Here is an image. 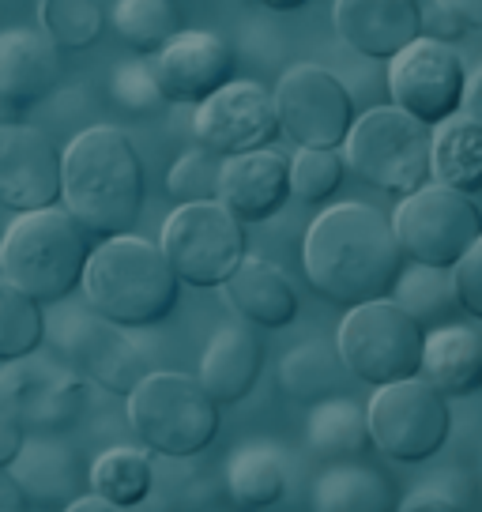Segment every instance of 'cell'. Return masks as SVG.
<instances>
[{
  "label": "cell",
  "instance_id": "obj_25",
  "mask_svg": "<svg viewBox=\"0 0 482 512\" xmlns=\"http://www.w3.org/2000/svg\"><path fill=\"white\" fill-rule=\"evenodd\" d=\"M347 377H351V369L343 362L339 343H332V339H306L302 347L287 351L279 362V384L290 400L298 403L336 400V392H343Z\"/></svg>",
  "mask_w": 482,
  "mask_h": 512
},
{
  "label": "cell",
  "instance_id": "obj_3",
  "mask_svg": "<svg viewBox=\"0 0 482 512\" xmlns=\"http://www.w3.org/2000/svg\"><path fill=\"white\" fill-rule=\"evenodd\" d=\"M83 298L98 317L121 328H151L174 313L181 298V275L155 241L136 234L106 238L87 264Z\"/></svg>",
  "mask_w": 482,
  "mask_h": 512
},
{
  "label": "cell",
  "instance_id": "obj_17",
  "mask_svg": "<svg viewBox=\"0 0 482 512\" xmlns=\"http://www.w3.org/2000/svg\"><path fill=\"white\" fill-rule=\"evenodd\" d=\"M234 49L211 31H185L151 61L162 102L204 106L211 95L234 83Z\"/></svg>",
  "mask_w": 482,
  "mask_h": 512
},
{
  "label": "cell",
  "instance_id": "obj_19",
  "mask_svg": "<svg viewBox=\"0 0 482 512\" xmlns=\"http://www.w3.org/2000/svg\"><path fill=\"white\" fill-rule=\"evenodd\" d=\"M65 64L49 34L4 31L0 34V117L16 125L19 113L38 106L61 87Z\"/></svg>",
  "mask_w": 482,
  "mask_h": 512
},
{
  "label": "cell",
  "instance_id": "obj_36",
  "mask_svg": "<svg viewBox=\"0 0 482 512\" xmlns=\"http://www.w3.org/2000/svg\"><path fill=\"white\" fill-rule=\"evenodd\" d=\"M392 298H396L403 309H411L426 328H430V324H434V328L449 324V309L460 305L456 302V287H452V272L445 275V272H437V268H422V264H418V272L403 275Z\"/></svg>",
  "mask_w": 482,
  "mask_h": 512
},
{
  "label": "cell",
  "instance_id": "obj_13",
  "mask_svg": "<svg viewBox=\"0 0 482 512\" xmlns=\"http://www.w3.org/2000/svg\"><path fill=\"white\" fill-rule=\"evenodd\" d=\"M283 132L298 147H347L358 113L339 76L321 64H298L275 87Z\"/></svg>",
  "mask_w": 482,
  "mask_h": 512
},
{
  "label": "cell",
  "instance_id": "obj_26",
  "mask_svg": "<svg viewBox=\"0 0 482 512\" xmlns=\"http://www.w3.org/2000/svg\"><path fill=\"white\" fill-rule=\"evenodd\" d=\"M313 512H400V505L381 471L366 464H339L317 479Z\"/></svg>",
  "mask_w": 482,
  "mask_h": 512
},
{
  "label": "cell",
  "instance_id": "obj_23",
  "mask_svg": "<svg viewBox=\"0 0 482 512\" xmlns=\"http://www.w3.org/2000/svg\"><path fill=\"white\" fill-rule=\"evenodd\" d=\"M8 471L38 505H72L83 497V490H91V471L80 464V456L49 437L27 441L23 456Z\"/></svg>",
  "mask_w": 482,
  "mask_h": 512
},
{
  "label": "cell",
  "instance_id": "obj_30",
  "mask_svg": "<svg viewBox=\"0 0 482 512\" xmlns=\"http://www.w3.org/2000/svg\"><path fill=\"white\" fill-rule=\"evenodd\" d=\"M155 490V460L140 448H110L91 464V494L106 497L121 509L147 505Z\"/></svg>",
  "mask_w": 482,
  "mask_h": 512
},
{
  "label": "cell",
  "instance_id": "obj_12",
  "mask_svg": "<svg viewBox=\"0 0 482 512\" xmlns=\"http://www.w3.org/2000/svg\"><path fill=\"white\" fill-rule=\"evenodd\" d=\"M467 68L464 57L441 38H418L403 49L396 61H388V95L411 117L441 128L456 121L467 102Z\"/></svg>",
  "mask_w": 482,
  "mask_h": 512
},
{
  "label": "cell",
  "instance_id": "obj_27",
  "mask_svg": "<svg viewBox=\"0 0 482 512\" xmlns=\"http://www.w3.org/2000/svg\"><path fill=\"white\" fill-rule=\"evenodd\" d=\"M113 31L132 53L159 57L162 49L185 34V19L174 0H117Z\"/></svg>",
  "mask_w": 482,
  "mask_h": 512
},
{
  "label": "cell",
  "instance_id": "obj_1",
  "mask_svg": "<svg viewBox=\"0 0 482 512\" xmlns=\"http://www.w3.org/2000/svg\"><path fill=\"white\" fill-rule=\"evenodd\" d=\"M302 260L309 287L347 309L385 302L407 275V253L396 234V219L358 200L332 204L313 219Z\"/></svg>",
  "mask_w": 482,
  "mask_h": 512
},
{
  "label": "cell",
  "instance_id": "obj_24",
  "mask_svg": "<svg viewBox=\"0 0 482 512\" xmlns=\"http://www.w3.org/2000/svg\"><path fill=\"white\" fill-rule=\"evenodd\" d=\"M422 377L441 388L449 400L482 392V332L467 324H441L426 339Z\"/></svg>",
  "mask_w": 482,
  "mask_h": 512
},
{
  "label": "cell",
  "instance_id": "obj_41",
  "mask_svg": "<svg viewBox=\"0 0 482 512\" xmlns=\"http://www.w3.org/2000/svg\"><path fill=\"white\" fill-rule=\"evenodd\" d=\"M400 512H464L452 497L437 494V490H418V494L403 497Z\"/></svg>",
  "mask_w": 482,
  "mask_h": 512
},
{
  "label": "cell",
  "instance_id": "obj_7",
  "mask_svg": "<svg viewBox=\"0 0 482 512\" xmlns=\"http://www.w3.org/2000/svg\"><path fill=\"white\" fill-rule=\"evenodd\" d=\"M426 339H430V328L396 298L392 302L385 298V302L354 305L339 324L336 343L354 381L388 388V384L422 377Z\"/></svg>",
  "mask_w": 482,
  "mask_h": 512
},
{
  "label": "cell",
  "instance_id": "obj_39",
  "mask_svg": "<svg viewBox=\"0 0 482 512\" xmlns=\"http://www.w3.org/2000/svg\"><path fill=\"white\" fill-rule=\"evenodd\" d=\"M452 287H456V302L467 317L482 320V241L452 268Z\"/></svg>",
  "mask_w": 482,
  "mask_h": 512
},
{
  "label": "cell",
  "instance_id": "obj_11",
  "mask_svg": "<svg viewBox=\"0 0 482 512\" xmlns=\"http://www.w3.org/2000/svg\"><path fill=\"white\" fill-rule=\"evenodd\" d=\"M53 343L68 366L80 369L87 381L106 388L110 396H132L151 377L144 347L121 324L98 317L91 305L65 309L53 324Z\"/></svg>",
  "mask_w": 482,
  "mask_h": 512
},
{
  "label": "cell",
  "instance_id": "obj_38",
  "mask_svg": "<svg viewBox=\"0 0 482 512\" xmlns=\"http://www.w3.org/2000/svg\"><path fill=\"white\" fill-rule=\"evenodd\" d=\"M113 98L129 110H147L159 95V83H155V72L144 68V64H129V68H117L113 72Z\"/></svg>",
  "mask_w": 482,
  "mask_h": 512
},
{
  "label": "cell",
  "instance_id": "obj_2",
  "mask_svg": "<svg viewBox=\"0 0 482 512\" xmlns=\"http://www.w3.org/2000/svg\"><path fill=\"white\" fill-rule=\"evenodd\" d=\"M147 196L144 159L129 132L98 125L68 144L65 208L95 238H125L140 223Z\"/></svg>",
  "mask_w": 482,
  "mask_h": 512
},
{
  "label": "cell",
  "instance_id": "obj_34",
  "mask_svg": "<svg viewBox=\"0 0 482 512\" xmlns=\"http://www.w3.org/2000/svg\"><path fill=\"white\" fill-rule=\"evenodd\" d=\"M42 31L61 53H83L106 31V12L98 0H42Z\"/></svg>",
  "mask_w": 482,
  "mask_h": 512
},
{
  "label": "cell",
  "instance_id": "obj_15",
  "mask_svg": "<svg viewBox=\"0 0 482 512\" xmlns=\"http://www.w3.org/2000/svg\"><path fill=\"white\" fill-rule=\"evenodd\" d=\"M68 151L34 125H0V204L19 211L57 208L65 196Z\"/></svg>",
  "mask_w": 482,
  "mask_h": 512
},
{
  "label": "cell",
  "instance_id": "obj_10",
  "mask_svg": "<svg viewBox=\"0 0 482 512\" xmlns=\"http://www.w3.org/2000/svg\"><path fill=\"white\" fill-rule=\"evenodd\" d=\"M366 411H370L373 445L396 464H426L449 445V396L426 377L377 388Z\"/></svg>",
  "mask_w": 482,
  "mask_h": 512
},
{
  "label": "cell",
  "instance_id": "obj_9",
  "mask_svg": "<svg viewBox=\"0 0 482 512\" xmlns=\"http://www.w3.org/2000/svg\"><path fill=\"white\" fill-rule=\"evenodd\" d=\"M392 219L407 260L437 272H452L482 241V211L467 200V192L449 185H426L403 196Z\"/></svg>",
  "mask_w": 482,
  "mask_h": 512
},
{
  "label": "cell",
  "instance_id": "obj_32",
  "mask_svg": "<svg viewBox=\"0 0 482 512\" xmlns=\"http://www.w3.org/2000/svg\"><path fill=\"white\" fill-rule=\"evenodd\" d=\"M226 486L241 509H272L287 490V475L272 448H241L230 460Z\"/></svg>",
  "mask_w": 482,
  "mask_h": 512
},
{
  "label": "cell",
  "instance_id": "obj_46",
  "mask_svg": "<svg viewBox=\"0 0 482 512\" xmlns=\"http://www.w3.org/2000/svg\"><path fill=\"white\" fill-rule=\"evenodd\" d=\"M260 8H268V12H298V8H306L309 0H257Z\"/></svg>",
  "mask_w": 482,
  "mask_h": 512
},
{
  "label": "cell",
  "instance_id": "obj_8",
  "mask_svg": "<svg viewBox=\"0 0 482 512\" xmlns=\"http://www.w3.org/2000/svg\"><path fill=\"white\" fill-rule=\"evenodd\" d=\"M162 249L170 256L181 283L196 290L226 287L230 275L249 260L245 223L223 200L181 204L162 226Z\"/></svg>",
  "mask_w": 482,
  "mask_h": 512
},
{
  "label": "cell",
  "instance_id": "obj_43",
  "mask_svg": "<svg viewBox=\"0 0 482 512\" xmlns=\"http://www.w3.org/2000/svg\"><path fill=\"white\" fill-rule=\"evenodd\" d=\"M456 23L464 27H482V0H437Z\"/></svg>",
  "mask_w": 482,
  "mask_h": 512
},
{
  "label": "cell",
  "instance_id": "obj_6",
  "mask_svg": "<svg viewBox=\"0 0 482 512\" xmlns=\"http://www.w3.org/2000/svg\"><path fill=\"white\" fill-rule=\"evenodd\" d=\"M129 426L147 452L189 460L215 445L223 418L200 377L151 373L129 396Z\"/></svg>",
  "mask_w": 482,
  "mask_h": 512
},
{
  "label": "cell",
  "instance_id": "obj_44",
  "mask_svg": "<svg viewBox=\"0 0 482 512\" xmlns=\"http://www.w3.org/2000/svg\"><path fill=\"white\" fill-rule=\"evenodd\" d=\"M65 512H129V509H121V505H113V501H106V497L98 494H83L80 501L65 505Z\"/></svg>",
  "mask_w": 482,
  "mask_h": 512
},
{
  "label": "cell",
  "instance_id": "obj_45",
  "mask_svg": "<svg viewBox=\"0 0 482 512\" xmlns=\"http://www.w3.org/2000/svg\"><path fill=\"white\" fill-rule=\"evenodd\" d=\"M464 113L471 117V121H479V125H482V68L475 72V80H471V87H467Z\"/></svg>",
  "mask_w": 482,
  "mask_h": 512
},
{
  "label": "cell",
  "instance_id": "obj_18",
  "mask_svg": "<svg viewBox=\"0 0 482 512\" xmlns=\"http://www.w3.org/2000/svg\"><path fill=\"white\" fill-rule=\"evenodd\" d=\"M336 31L358 57L396 61L403 49L426 38L418 0H336Z\"/></svg>",
  "mask_w": 482,
  "mask_h": 512
},
{
  "label": "cell",
  "instance_id": "obj_16",
  "mask_svg": "<svg viewBox=\"0 0 482 512\" xmlns=\"http://www.w3.org/2000/svg\"><path fill=\"white\" fill-rule=\"evenodd\" d=\"M0 407L34 433H57L87 411V384L46 362H8L0 373Z\"/></svg>",
  "mask_w": 482,
  "mask_h": 512
},
{
  "label": "cell",
  "instance_id": "obj_4",
  "mask_svg": "<svg viewBox=\"0 0 482 512\" xmlns=\"http://www.w3.org/2000/svg\"><path fill=\"white\" fill-rule=\"evenodd\" d=\"M91 256V230L68 208L27 211L0 241V283L42 305H61L83 287Z\"/></svg>",
  "mask_w": 482,
  "mask_h": 512
},
{
  "label": "cell",
  "instance_id": "obj_28",
  "mask_svg": "<svg viewBox=\"0 0 482 512\" xmlns=\"http://www.w3.org/2000/svg\"><path fill=\"white\" fill-rule=\"evenodd\" d=\"M434 181L456 192H482V125L456 117L437 128L434 140Z\"/></svg>",
  "mask_w": 482,
  "mask_h": 512
},
{
  "label": "cell",
  "instance_id": "obj_22",
  "mask_svg": "<svg viewBox=\"0 0 482 512\" xmlns=\"http://www.w3.org/2000/svg\"><path fill=\"white\" fill-rule=\"evenodd\" d=\"M264 369V343L249 328H219L200 358V384L219 407H234L253 388Z\"/></svg>",
  "mask_w": 482,
  "mask_h": 512
},
{
  "label": "cell",
  "instance_id": "obj_35",
  "mask_svg": "<svg viewBox=\"0 0 482 512\" xmlns=\"http://www.w3.org/2000/svg\"><path fill=\"white\" fill-rule=\"evenodd\" d=\"M223 162L226 159H219L208 147L185 151L166 174L170 200L177 208L181 204H211V200H219V192H223Z\"/></svg>",
  "mask_w": 482,
  "mask_h": 512
},
{
  "label": "cell",
  "instance_id": "obj_37",
  "mask_svg": "<svg viewBox=\"0 0 482 512\" xmlns=\"http://www.w3.org/2000/svg\"><path fill=\"white\" fill-rule=\"evenodd\" d=\"M294 196L302 204H328L343 185L347 159L339 155V147H302L294 159Z\"/></svg>",
  "mask_w": 482,
  "mask_h": 512
},
{
  "label": "cell",
  "instance_id": "obj_42",
  "mask_svg": "<svg viewBox=\"0 0 482 512\" xmlns=\"http://www.w3.org/2000/svg\"><path fill=\"white\" fill-rule=\"evenodd\" d=\"M31 509V494L23 490V482L12 471H0V512H27Z\"/></svg>",
  "mask_w": 482,
  "mask_h": 512
},
{
  "label": "cell",
  "instance_id": "obj_33",
  "mask_svg": "<svg viewBox=\"0 0 482 512\" xmlns=\"http://www.w3.org/2000/svg\"><path fill=\"white\" fill-rule=\"evenodd\" d=\"M46 343V317L42 302L31 294L0 283V362H19L31 358Z\"/></svg>",
  "mask_w": 482,
  "mask_h": 512
},
{
  "label": "cell",
  "instance_id": "obj_40",
  "mask_svg": "<svg viewBox=\"0 0 482 512\" xmlns=\"http://www.w3.org/2000/svg\"><path fill=\"white\" fill-rule=\"evenodd\" d=\"M27 441H31V430H27L12 411L0 407V471L16 467V460L23 456Z\"/></svg>",
  "mask_w": 482,
  "mask_h": 512
},
{
  "label": "cell",
  "instance_id": "obj_20",
  "mask_svg": "<svg viewBox=\"0 0 482 512\" xmlns=\"http://www.w3.org/2000/svg\"><path fill=\"white\" fill-rule=\"evenodd\" d=\"M294 196V170L290 159L275 147L249 151L223 162V200L241 223H268L287 208Z\"/></svg>",
  "mask_w": 482,
  "mask_h": 512
},
{
  "label": "cell",
  "instance_id": "obj_5",
  "mask_svg": "<svg viewBox=\"0 0 482 512\" xmlns=\"http://www.w3.org/2000/svg\"><path fill=\"white\" fill-rule=\"evenodd\" d=\"M434 140L437 128L388 102L358 117L347 140V162L366 185L403 200L434 177Z\"/></svg>",
  "mask_w": 482,
  "mask_h": 512
},
{
  "label": "cell",
  "instance_id": "obj_29",
  "mask_svg": "<svg viewBox=\"0 0 482 512\" xmlns=\"http://www.w3.org/2000/svg\"><path fill=\"white\" fill-rule=\"evenodd\" d=\"M219 501V486L211 467L189 460H174V456H159L155 464V490L147 497L151 512H208Z\"/></svg>",
  "mask_w": 482,
  "mask_h": 512
},
{
  "label": "cell",
  "instance_id": "obj_14",
  "mask_svg": "<svg viewBox=\"0 0 482 512\" xmlns=\"http://www.w3.org/2000/svg\"><path fill=\"white\" fill-rule=\"evenodd\" d=\"M193 132L196 144L215 151L219 159H238L249 151L275 147V140L283 136L275 91L253 80H234L204 106H196Z\"/></svg>",
  "mask_w": 482,
  "mask_h": 512
},
{
  "label": "cell",
  "instance_id": "obj_21",
  "mask_svg": "<svg viewBox=\"0 0 482 512\" xmlns=\"http://www.w3.org/2000/svg\"><path fill=\"white\" fill-rule=\"evenodd\" d=\"M226 302L238 313L241 320H249L253 328H287L298 320V290L287 279V272L272 264V260H260V256H249L238 272L230 275L226 283Z\"/></svg>",
  "mask_w": 482,
  "mask_h": 512
},
{
  "label": "cell",
  "instance_id": "obj_31",
  "mask_svg": "<svg viewBox=\"0 0 482 512\" xmlns=\"http://www.w3.org/2000/svg\"><path fill=\"white\" fill-rule=\"evenodd\" d=\"M309 445L321 456H358L373 445L370 411L351 400H324L309 415Z\"/></svg>",
  "mask_w": 482,
  "mask_h": 512
}]
</instances>
